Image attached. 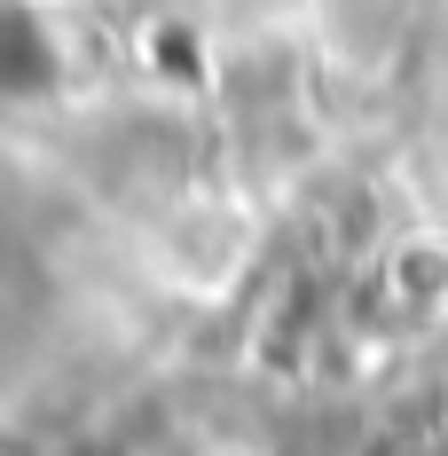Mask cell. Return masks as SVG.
I'll use <instances>...</instances> for the list:
<instances>
[{
	"label": "cell",
	"mask_w": 448,
	"mask_h": 456,
	"mask_svg": "<svg viewBox=\"0 0 448 456\" xmlns=\"http://www.w3.org/2000/svg\"><path fill=\"white\" fill-rule=\"evenodd\" d=\"M55 87V47L32 24V8L0 0V94H40Z\"/></svg>",
	"instance_id": "1"
}]
</instances>
